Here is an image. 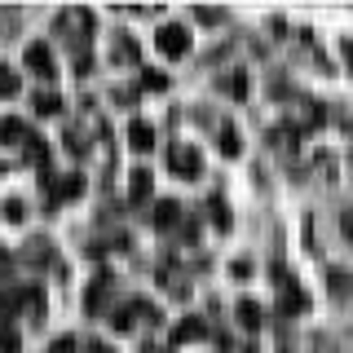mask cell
I'll return each mask as SVG.
<instances>
[{"mask_svg":"<svg viewBox=\"0 0 353 353\" xmlns=\"http://www.w3.org/2000/svg\"><path fill=\"white\" fill-rule=\"evenodd\" d=\"M154 49H159L163 58H185V53H190V27H185V22H163V27L154 31Z\"/></svg>","mask_w":353,"mask_h":353,"instance_id":"1","label":"cell"},{"mask_svg":"<svg viewBox=\"0 0 353 353\" xmlns=\"http://www.w3.org/2000/svg\"><path fill=\"white\" fill-rule=\"evenodd\" d=\"M168 168H172L176 176H185V181H199V172H203V154H199V146L176 141V146L168 150Z\"/></svg>","mask_w":353,"mask_h":353,"instance_id":"2","label":"cell"},{"mask_svg":"<svg viewBox=\"0 0 353 353\" xmlns=\"http://www.w3.org/2000/svg\"><path fill=\"white\" fill-rule=\"evenodd\" d=\"M22 66H27L31 75H40V80H53V75H58V62H53V49H49L44 40L27 44V53H22Z\"/></svg>","mask_w":353,"mask_h":353,"instance_id":"3","label":"cell"},{"mask_svg":"<svg viewBox=\"0 0 353 353\" xmlns=\"http://www.w3.org/2000/svg\"><path fill=\"white\" fill-rule=\"evenodd\" d=\"M279 309H283L287 318L305 314V292H301V283H296V279H287L283 270H279Z\"/></svg>","mask_w":353,"mask_h":353,"instance_id":"4","label":"cell"},{"mask_svg":"<svg viewBox=\"0 0 353 353\" xmlns=\"http://www.w3.org/2000/svg\"><path fill=\"white\" fill-rule=\"evenodd\" d=\"M58 31H71V40L84 44L88 36H93V14H88V9H66V14L58 18Z\"/></svg>","mask_w":353,"mask_h":353,"instance_id":"5","label":"cell"},{"mask_svg":"<svg viewBox=\"0 0 353 353\" xmlns=\"http://www.w3.org/2000/svg\"><path fill=\"white\" fill-rule=\"evenodd\" d=\"M44 185H49L53 203H58V199H80V194H84V176H80V172H66V176H58V181L49 176Z\"/></svg>","mask_w":353,"mask_h":353,"instance_id":"6","label":"cell"},{"mask_svg":"<svg viewBox=\"0 0 353 353\" xmlns=\"http://www.w3.org/2000/svg\"><path fill=\"white\" fill-rule=\"evenodd\" d=\"M128 150H137V154L154 150V128L146 124V119H132V124H128Z\"/></svg>","mask_w":353,"mask_h":353,"instance_id":"7","label":"cell"},{"mask_svg":"<svg viewBox=\"0 0 353 353\" xmlns=\"http://www.w3.org/2000/svg\"><path fill=\"white\" fill-rule=\"evenodd\" d=\"M203 336H208L203 318H181V323L172 327V345H194V340H203Z\"/></svg>","mask_w":353,"mask_h":353,"instance_id":"8","label":"cell"},{"mask_svg":"<svg viewBox=\"0 0 353 353\" xmlns=\"http://www.w3.org/2000/svg\"><path fill=\"white\" fill-rule=\"evenodd\" d=\"M27 137H31V128L22 124L18 115H5V119H0V146H22Z\"/></svg>","mask_w":353,"mask_h":353,"instance_id":"9","label":"cell"},{"mask_svg":"<svg viewBox=\"0 0 353 353\" xmlns=\"http://www.w3.org/2000/svg\"><path fill=\"white\" fill-rule=\"evenodd\" d=\"M106 292H110V279H106V274H102L97 283H88V292H84V309H88V314H102Z\"/></svg>","mask_w":353,"mask_h":353,"instance_id":"10","label":"cell"},{"mask_svg":"<svg viewBox=\"0 0 353 353\" xmlns=\"http://www.w3.org/2000/svg\"><path fill=\"white\" fill-rule=\"evenodd\" d=\"M234 314H239V327H248V331H256V327L265 323V309H261L256 301H239Z\"/></svg>","mask_w":353,"mask_h":353,"instance_id":"11","label":"cell"},{"mask_svg":"<svg viewBox=\"0 0 353 353\" xmlns=\"http://www.w3.org/2000/svg\"><path fill=\"white\" fill-rule=\"evenodd\" d=\"M216 141H221V154H230V159H234V154L243 150V137H239V128H234V124H221Z\"/></svg>","mask_w":353,"mask_h":353,"instance_id":"12","label":"cell"},{"mask_svg":"<svg viewBox=\"0 0 353 353\" xmlns=\"http://www.w3.org/2000/svg\"><path fill=\"white\" fill-rule=\"evenodd\" d=\"M128 199H132V203L150 199V172H146V168H137V172L128 176Z\"/></svg>","mask_w":353,"mask_h":353,"instance_id":"13","label":"cell"},{"mask_svg":"<svg viewBox=\"0 0 353 353\" xmlns=\"http://www.w3.org/2000/svg\"><path fill=\"white\" fill-rule=\"evenodd\" d=\"M31 106H36V115H62V97H58V93H49V88L31 97Z\"/></svg>","mask_w":353,"mask_h":353,"instance_id":"14","label":"cell"},{"mask_svg":"<svg viewBox=\"0 0 353 353\" xmlns=\"http://www.w3.org/2000/svg\"><path fill=\"white\" fill-rule=\"evenodd\" d=\"M176 212H181V208H176L172 199L154 203V230H172V225H176Z\"/></svg>","mask_w":353,"mask_h":353,"instance_id":"15","label":"cell"},{"mask_svg":"<svg viewBox=\"0 0 353 353\" xmlns=\"http://www.w3.org/2000/svg\"><path fill=\"white\" fill-rule=\"evenodd\" d=\"M221 88H225L230 97H248V71H225V80H221Z\"/></svg>","mask_w":353,"mask_h":353,"instance_id":"16","label":"cell"},{"mask_svg":"<svg viewBox=\"0 0 353 353\" xmlns=\"http://www.w3.org/2000/svg\"><path fill=\"white\" fill-rule=\"evenodd\" d=\"M0 212H5V221H9V225H22V221H27V203H22L18 194H9L5 203H0Z\"/></svg>","mask_w":353,"mask_h":353,"instance_id":"17","label":"cell"},{"mask_svg":"<svg viewBox=\"0 0 353 353\" xmlns=\"http://www.w3.org/2000/svg\"><path fill=\"white\" fill-rule=\"evenodd\" d=\"M18 88H22L18 71H14V66H5V62H0V97H18Z\"/></svg>","mask_w":353,"mask_h":353,"instance_id":"18","label":"cell"},{"mask_svg":"<svg viewBox=\"0 0 353 353\" xmlns=\"http://www.w3.org/2000/svg\"><path fill=\"white\" fill-rule=\"evenodd\" d=\"M327 283H331V296H336V301L349 296V274L345 270H327Z\"/></svg>","mask_w":353,"mask_h":353,"instance_id":"19","label":"cell"},{"mask_svg":"<svg viewBox=\"0 0 353 353\" xmlns=\"http://www.w3.org/2000/svg\"><path fill=\"white\" fill-rule=\"evenodd\" d=\"M132 314H137V301L124 305V309H115V314H110V327H115V331H132Z\"/></svg>","mask_w":353,"mask_h":353,"instance_id":"20","label":"cell"},{"mask_svg":"<svg viewBox=\"0 0 353 353\" xmlns=\"http://www.w3.org/2000/svg\"><path fill=\"white\" fill-rule=\"evenodd\" d=\"M141 88H150V93H163V88H168V75L150 66V71H141Z\"/></svg>","mask_w":353,"mask_h":353,"instance_id":"21","label":"cell"},{"mask_svg":"<svg viewBox=\"0 0 353 353\" xmlns=\"http://www.w3.org/2000/svg\"><path fill=\"white\" fill-rule=\"evenodd\" d=\"M0 353H22V336L14 327H0Z\"/></svg>","mask_w":353,"mask_h":353,"instance_id":"22","label":"cell"},{"mask_svg":"<svg viewBox=\"0 0 353 353\" xmlns=\"http://www.w3.org/2000/svg\"><path fill=\"white\" fill-rule=\"evenodd\" d=\"M27 159H31V163H40V168H44V163H49V146H44L40 137H27Z\"/></svg>","mask_w":353,"mask_h":353,"instance_id":"23","label":"cell"},{"mask_svg":"<svg viewBox=\"0 0 353 353\" xmlns=\"http://www.w3.org/2000/svg\"><path fill=\"white\" fill-rule=\"evenodd\" d=\"M115 62H137V44H132V36H119V44H115Z\"/></svg>","mask_w":353,"mask_h":353,"instance_id":"24","label":"cell"},{"mask_svg":"<svg viewBox=\"0 0 353 353\" xmlns=\"http://www.w3.org/2000/svg\"><path fill=\"white\" fill-rule=\"evenodd\" d=\"M212 221H216V230H230V208H225V199H212Z\"/></svg>","mask_w":353,"mask_h":353,"instance_id":"25","label":"cell"},{"mask_svg":"<svg viewBox=\"0 0 353 353\" xmlns=\"http://www.w3.org/2000/svg\"><path fill=\"white\" fill-rule=\"evenodd\" d=\"M75 349V340L71 336H62V340H53V353H71Z\"/></svg>","mask_w":353,"mask_h":353,"instance_id":"26","label":"cell"},{"mask_svg":"<svg viewBox=\"0 0 353 353\" xmlns=\"http://www.w3.org/2000/svg\"><path fill=\"white\" fill-rule=\"evenodd\" d=\"M340 53H345V62H349V75H353V40H340Z\"/></svg>","mask_w":353,"mask_h":353,"instance_id":"27","label":"cell"},{"mask_svg":"<svg viewBox=\"0 0 353 353\" xmlns=\"http://www.w3.org/2000/svg\"><path fill=\"white\" fill-rule=\"evenodd\" d=\"M340 225H345V239L353 243V208H345V221H340Z\"/></svg>","mask_w":353,"mask_h":353,"instance_id":"28","label":"cell"},{"mask_svg":"<svg viewBox=\"0 0 353 353\" xmlns=\"http://www.w3.org/2000/svg\"><path fill=\"white\" fill-rule=\"evenodd\" d=\"M230 270H234V279H248V274H252V265H248V261H234Z\"/></svg>","mask_w":353,"mask_h":353,"instance_id":"29","label":"cell"},{"mask_svg":"<svg viewBox=\"0 0 353 353\" xmlns=\"http://www.w3.org/2000/svg\"><path fill=\"white\" fill-rule=\"evenodd\" d=\"M88 353H115L110 345H88Z\"/></svg>","mask_w":353,"mask_h":353,"instance_id":"30","label":"cell"},{"mask_svg":"<svg viewBox=\"0 0 353 353\" xmlns=\"http://www.w3.org/2000/svg\"><path fill=\"white\" fill-rule=\"evenodd\" d=\"M5 274H9V256H5V252H0V279H5Z\"/></svg>","mask_w":353,"mask_h":353,"instance_id":"31","label":"cell"}]
</instances>
